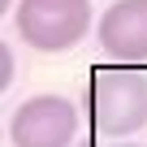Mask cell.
<instances>
[{
  "instance_id": "obj_1",
  "label": "cell",
  "mask_w": 147,
  "mask_h": 147,
  "mask_svg": "<svg viewBox=\"0 0 147 147\" xmlns=\"http://www.w3.org/2000/svg\"><path fill=\"white\" fill-rule=\"evenodd\" d=\"M82 104H87V117L100 134L125 138L147 125V78L130 74V69H104L91 78Z\"/></svg>"
},
{
  "instance_id": "obj_2",
  "label": "cell",
  "mask_w": 147,
  "mask_h": 147,
  "mask_svg": "<svg viewBox=\"0 0 147 147\" xmlns=\"http://www.w3.org/2000/svg\"><path fill=\"white\" fill-rule=\"evenodd\" d=\"M13 26L35 52H69L91 30V0H22Z\"/></svg>"
},
{
  "instance_id": "obj_3",
  "label": "cell",
  "mask_w": 147,
  "mask_h": 147,
  "mask_svg": "<svg viewBox=\"0 0 147 147\" xmlns=\"http://www.w3.org/2000/svg\"><path fill=\"white\" fill-rule=\"evenodd\" d=\"M74 134H78V108L65 95H35L9 121L13 147H69Z\"/></svg>"
},
{
  "instance_id": "obj_4",
  "label": "cell",
  "mask_w": 147,
  "mask_h": 147,
  "mask_svg": "<svg viewBox=\"0 0 147 147\" xmlns=\"http://www.w3.org/2000/svg\"><path fill=\"white\" fill-rule=\"evenodd\" d=\"M100 43L108 56L134 65L147 61V0H117L100 18Z\"/></svg>"
},
{
  "instance_id": "obj_5",
  "label": "cell",
  "mask_w": 147,
  "mask_h": 147,
  "mask_svg": "<svg viewBox=\"0 0 147 147\" xmlns=\"http://www.w3.org/2000/svg\"><path fill=\"white\" fill-rule=\"evenodd\" d=\"M9 82H13V52L0 48V87H9Z\"/></svg>"
},
{
  "instance_id": "obj_6",
  "label": "cell",
  "mask_w": 147,
  "mask_h": 147,
  "mask_svg": "<svg viewBox=\"0 0 147 147\" xmlns=\"http://www.w3.org/2000/svg\"><path fill=\"white\" fill-rule=\"evenodd\" d=\"M9 5H13V0H0V9H9Z\"/></svg>"
},
{
  "instance_id": "obj_7",
  "label": "cell",
  "mask_w": 147,
  "mask_h": 147,
  "mask_svg": "<svg viewBox=\"0 0 147 147\" xmlns=\"http://www.w3.org/2000/svg\"><path fill=\"white\" fill-rule=\"evenodd\" d=\"M117 147H138V143H117Z\"/></svg>"
}]
</instances>
